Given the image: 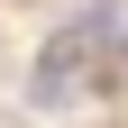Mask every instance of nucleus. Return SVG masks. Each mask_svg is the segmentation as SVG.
Masks as SVG:
<instances>
[{
	"label": "nucleus",
	"instance_id": "f257e3e1",
	"mask_svg": "<svg viewBox=\"0 0 128 128\" xmlns=\"http://www.w3.org/2000/svg\"><path fill=\"white\" fill-rule=\"evenodd\" d=\"M82 73H92V55H82V46L55 28V37H46V55H37V73H28V101H37V110H64V101H82Z\"/></svg>",
	"mask_w": 128,
	"mask_h": 128
}]
</instances>
